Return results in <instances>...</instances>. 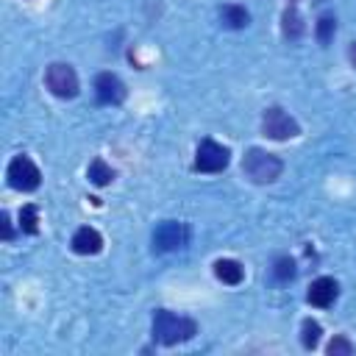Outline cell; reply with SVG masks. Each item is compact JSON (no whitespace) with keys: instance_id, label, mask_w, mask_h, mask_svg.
<instances>
[{"instance_id":"1","label":"cell","mask_w":356,"mask_h":356,"mask_svg":"<svg viewBox=\"0 0 356 356\" xmlns=\"http://www.w3.org/2000/svg\"><path fill=\"white\" fill-rule=\"evenodd\" d=\"M195 334H197V323L192 317H181L167 309H159L153 314V339L159 345H178L192 339Z\"/></svg>"},{"instance_id":"2","label":"cell","mask_w":356,"mask_h":356,"mask_svg":"<svg viewBox=\"0 0 356 356\" xmlns=\"http://www.w3.org/2000/svg\"><path fill=\"white\" fill-rule=\"evenodd\" d=\"M284 164L278 156L261 150V147H250L242 159V172L253 181V184H273L278 175H281Z\"/></svg>"},{"instance_id":"3","label":"cell","mask_w":356,"mask_h":356,"mask_svg":"<svg viewBox=\"0 0 356 356\" xmlns=\"http://www.w3.org/2000/svg\"><path fill=\"white\" fill-rule=\"evenodd\" d=\"M44 86H47L56 97L70 100V97L78 95V75H75V70H72L70 64L53 61V64L44 70Z\"/></svg>"},{"instance_id":"4","label":"cell","mask_w":356,"mask_h":356,"mask_svg":"<svg viewBox=\"0 0 356 356\" xmlns=\"http://www.w3.org/2000/svg\"><path fill=\"white\" fill-rule=\"evenodd\" d=\"M261 134H264L267 139L284 142V139L298 136V134H300V125H298V122H295L284 108L273 106V108H267V111H264V117H261Z\"/></svg>"},{"instance_id":"5","label":"cell","mask_w":356,"mask_h":356,"mask_svg":"<svg viewBox=\"0 0 356 356\" xmlns=\"http://www.w3.org/2000/svg\"><path fill=\"white\" fill-rule=\"evenodd\" d=\"M189 242V225L186 222H175L167 220L153 231V250L156 253H170V250H181Z\"/></svg>"},{"instance_id":"6","label":"cell","mask_w":356,"mask_h":356,"mask_svg":"<svg viewBox=\"0 0 356 356\" xmlns=\"http://www.w3.org/2000/svg\"><path fill=\"white\" fill-rule=\"evenodd\" d=\"M228 161H231L228 147H222L214 139H203L195 150V170H200V172H220L228 167Z\"/></svg>"},{"instance_id":"7","label":"cell","mask_w":356,"mask_h":356,"mask_svg":"<svg viewBox=\"0 0 356 356\" xmlns=\"http://www.w3.org/2000/svg\"><path fill=\"white\" fill-rule=\"evenodd\" d=\"M6 175H8V184H11L17 192H33V189L39 186V181H42L39 167H36L28 156H17V159H11Z\"/></svg>"},{"instance_id":"8","label":"cell","mask_w":356,"mask_h":356,"mask_svg":"<svg viewBox=\"0 0 356 356\" xmlns=\"http://www.w3.org/2000/svg\"><path fill=\"white\" fill-rule=\"evenodd\" d=\"M95 95H97L100 103L117 106V103L125 100V83H122L114 72H100V75L95 78Z\"/></svg>"},{"instance_id":"9","label":"cell","mask_w":356,"mask_h":356,"mask_svg":"<svg viewBox=\"0 0 356 356\" xmlns=\"http://www.w3.org/2000/svg\"><path fill=\"white\" fill-rule=\"evenodd\" d=\"M337 295H339V286H337L334 278H317V281H312V286H309V292H306V300H309L312 306L325 309V306H331V303L337 300Z\"/></svg>"},{"instance_id":"10","label":"cell","mask_w":356,"mask_h":356,"mask_svg":"<svg viewBox=\"0 0 356 356\" xmlns=\"http://www.w3.org/2000/svg\"><path fill=\"white\" fill-rule=\"evenodd\" d=\"M100 248H103V236H100L95 228L83 225V228H78V231L72 234V250H75V253H81V256H95V253H100Z\"/></svg>"},{"instance_id":"11","label":"cell","mask_w":356,"mask_h":356,"mask_svg":"<svg viewBox=\"0 0 356 356\" xmlns=\"http://www.w3.org/2000/svg\"><path fill=\"white\" fill-rule=\"evenodd\" d=\"M214 275H217L222 284L236 286V284L245 278V270H242V264L234 261V259H217V261H214Z\"/></svg>"},{"instance_id":"12","label":"cell","mask_w":356,"mask_h":356,"mask_svg":"<svg viewBox=\"0 0 356 356\" xmlns=\"http://www.w3.org/2000/svg\"><path fill=\"white\" fill-rule=\"evenodd\" d=\"M220 19H222L225 28H245L250 22V17H248V11L242 6H222L220 8Z\"/></svg>"},{"instance_id":"13","label":"cell","mask_w":356,"mask_h":356,"mask_svg":"<svg viewBox=\"0 0 356 356\" xmlns=\"http://www.w3.org/2000/svg\"><path fill=\"white\" fill-rule=\"evenodd\" d=\"M86 178H89L95 186H106V184H111V178H114V170H111L103 159H95V161L89 164V170H86Z\"/></svg>"},{"instance_id":"14","label":"cell","mask_w":356,"mask_h":356,"mask_svg":"<svg viewBox=\"0 0 356 356\" xmlns=\"http://www.w3.org/2000/svg\"><path fill=\"white\" fill-rule=\"evenodd\" d=\"M284 36L286 39H298L300 33H303V19H300V14H298V8L295 6H289L286 11H284Z\"/></svg>"},{"instance_id":"15","label":"cell","mask_w":356,"mask_h":356,"mask_svg":"<svg viewBox=\"0 0 356 356\" xmlns=\"http://www.w3.org/2000/svg\"><path fill=\"white\" fill-rule=\"evenodd\" d=\"M320 334H323V328H320L317 320H303V325H300V342H303L306 350H314L317 348Z\"/></svg>"},{"instance_id":"16","label":"cell","mask_w":356,"mask_h":356,"mask_svg":"<svg viewBox=\"0 0 356 356\" xmlns=\"http://www.w3.org/2000/svg\"><path fill=\"white\" fill-rule=\"evenodd\" d=\"M19 228L25 234H36L39 231V209L33 203L22 206V211H19Z\"/></svg>"},{"instance_id":"17","label":"cell","mask_w":356,"mask_h":356,"mask_svg":"<svg viewBox=\"0 0 356 356\" xmlns=\"http://www.w3.org/2000/svg\"><path fill=\"white\" fill-rule=\"evenodd\" d=\"M334 31H337V19H334V14H323V17L317 19V39H320L323 44H328L331 36H334Z\"/></svg>"},{"instance_id":"18","label":"cell","mask_w":356,"mask_h":356,"mask_svg":"<svg viewBox=\"0 0 356 356\" xmlns=\"http://www.w3.org/2000/svg\"><path fill=\"white\" fill-rule=\"evenodd\" d=\"M356 348H353V342L348 339V337H334L331 342H328V348H325V353L328 356H350Z\"/></svg>"},{"instance_id":"19","label":"cell","mask_w":356,"mask_h":356,"mask_svg":"<svg viewBox=\"0 0 356 356\" xmlns=\"http://www.w3.org/2000/svg\"><path fill=\"white\" fill-rule=\"evenodd\" d=\"M273 275H275L278 281H289V278H295V261H292L289 256H281V259H275Z\"/></svg>"},{"instance_id":"20","label":"cell","mask_w":356,"mask_h":356,"mask_svg":"<svg viewBox=\"0 0 356 356\" xmlns=\"http://www.w3.org/2000/svg\"><path fill=\"white\" fill-rule=\"evenodd\" d=\"M0 225H3V239L8 242V239H11L14 234H11V220H8V214H6V211L0 214Z\"/></svg>"},{"instance_id":"21","label":"cell","mask_w":356,"mask_h":356,"mask_svg":"<svg viewBox=\"0 0 356 356\" xmlns=\"http://www.w3.org/2000/svg\"><path fill=\"white\" fill-rule=\"evenodd\" d=\"M348 58H350V64L356 67V42H350V47H348Z\"/></svg>"}]
</instances>
